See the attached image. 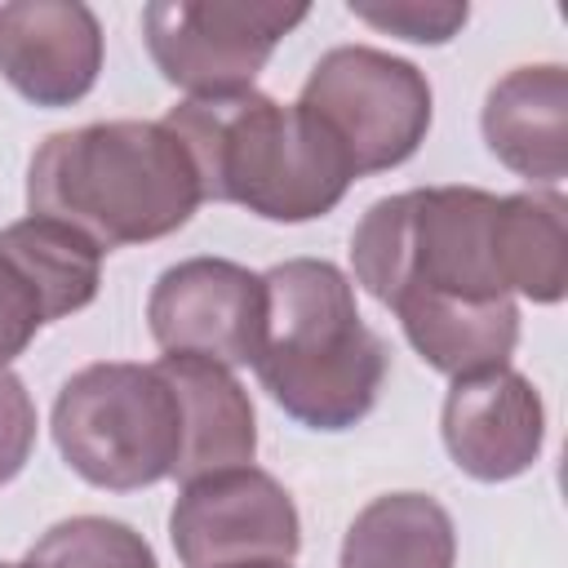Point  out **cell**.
I'll list each match as a JSON object with an SVG mask.
<instances>
[{"label":"cell","mask_w":568,"mask_h":568,"mask_svg":"<svg viewBox=\"0 0 568 568\" xmlns=\"http://www.w3.org/2000/svg\"><path fill=\"white\" fill-rule=\"evenodd\" d=\"M200 178L160 120H98L49 133L27 164V204L102 253L173 235L200 209Z\"/></svg>","instance_id":"6da1fadb"},{"label":"cell","mask_w":568,"mask_h":568,"mask_svg":"<svg viewBox=\"0 0 568 568\" xmlns=\"http://www.w3.org/2000/svg\"><path fill=\"white\" fill-rule=\"evenodd\" d=\"M186 151L200 195L240 204L266 222H311L342 204L355 182L342 146L293 102L257 89L182 98L160 120Z\"/></svg>","instance_id":"7a4b0ae2"},{"label":"cell","mask_w":568,"mask_h":568,"mask_svg":"<svg viewBox=\"0 0 568 568\" xmlns=\"http://www.w3.org/2000/svg\"><path fill=\"white\" fill-rule=\"evenodd\" d=\"M262 284L266 324L253 355L262 390L315 430L364 422L382 395L390 351L359 320L351 280L324 257H288Z\"/></svg>","instance_id":"3957f363"},{"label":"cell","mask_w":568,"mask_h":568,"mask_svg":"<svg viewBox=\"0 0 568 568\" xmlns=\"http://www.w3.org/2000/svg\"><path fill=\"white\" fill-rule=\"evenodd\" d=\"M493 213L497 195L479 186L386 195L351 235L355 280L390 311L413 297H510L493 253Z\"/></svg>","instance_id":"277c9868"},{"label":"cell","mask_w":568,"mask_h":568,"mask_svg":"<svg viewBox=\"0 0 568 568\" xmlns=\"http://www.w3.org/2000/svg\"><path fill=\"white\" fill-rule=\"evenodd\" d=\"M53 444L93 488H151L169 479L182 457L178 390L160 364H89L71 373L53 399Z\"/></svg>","instance_id":"5b68a950"},{"label":"cell","mask_w":568,"mask_h":568,"mask_svg":"<svg viewBox=\"0 0 568 568\" xmlns=\"http://www.w3.org/2000/svg\"><path fill=\"white\" fill-rule=\"evenodd\" d=\"M297 106L342 146L355 178L404 164L430 129L426 75L373 44L328 49L311 67Z\"/></svg>","instance_id":"8992f818"},{"label":"cell","mask_w":568,"mask_h":568,"mask_svg":"<svg viewBox=\"0 0 568 568\" xmlns=\"http://www.w3.org/2000/svg\"><path fill=\"white\" fill-rule=\"evenodd\" d=\"M306 13V4L271 0H155L142 9V36L169 84L186 98H222L253 89L275 44Z\"/></svg>","instance_id":"52a82bcc"},{"label":"cell","mask_w":568,"mask_h":568,"mask_svg":"<svg viewBox=\"0 0 568 568\" xmlns=\"http://www.w3.org/2000/svg\"><path fill=\"white\" fill-rule=\"evenodd\" d=\"M169 537L182 568H231V564H288L302 546L297 506L284 484L257 466H231L182 484Z\"/></svg>","instance_id":"ba28073f"},{"label":"cell","mask_w":568,"mask_h":568,"mask_svg":"<svg viewBox=\"0 0 568 568\" xmlns=\"http://www.w3.org/2000/svg\"><path fill=\"white\" fill-rule=\"evenodd\" d=\"M146 324L164 355H195L222 368L253 364L266 324V284L226 257H186L169 266L151 297Z\"/></svg>","instance_id":"9c48e42d"},{"label":"cell","mask_w":568,"mask_h":568,"mask_svg":"<svg viewBox=\"0 0 568 568\" xmlns=\"http://www.w3.org/2000/svg\"><path fill=\"white\" fill-rule=\"evenodd\" d=\"M444 448L470 479L497 484L524 475L546 439V408L537 386L515 368L453 377L439 413Z\"/></svg>","instance_id":"30bf717a"},{"label":"cell","mask_w":568,"mask_h":568,"mask_svg":"<svg viewBox=\"0 0 568 568\" xmlns=\"http://www.w3.org/2000/svg\"><path fill=\"white\" fill-rule=\"evenodd\" d=\"M102 71V27L80 0L0 4V75L36 106L80 102Z\"/></svg>","instance_id":"8fae6325"},{"label":"cell","mask_w":568,"mask_h":568,"mask_svg":"<svg viewBox=\"0 0 568 568\" xmlns=\"http://www.w3.org/2000/svg\"><path fill=\"white\" fill-rule=\"evenodd\" d=\"M488 151L519 178L559 186L568 173V75L559 62L506 71L479 115Z\"/></svg>","instance_id":"7c38bea8"},{"label":"cell","mask_w":568,"mask_h":568,"mask_svg":"<svg viewBox=\"0 0 568 568\" xmlns=\"http://www.w3.org/2000/svg\"><path fill=\"white\" fill-rule=\"evenodd\" d=\"M160 373L182 404V457L173 466V479L191 484L213 470L248 466L257 453V417L248 390L231 377V368L195 355H164Z\"/></svg>","instance_id":"4fadbf2b"},{"label":"cell","mask_w":568,"mask_h":568,"mask_svg":"<svg viewBox=\"0 0 568 568\" xmlns=\"http://www.w3.org/2000/svg\"><path fill=\"white\" fill-rule=\"evenodd\" d=\"M413 351L448 377H470L506 368L519 342V311L510 297L466 302V297H413L395 306Z\"/></svg>","instance_id":"5bb4252c"},{"label":"cell","mask_w":568,"mask_h":568,"mask_svg":"<svg viewBox=\"0 0 568 568\" xmlns=\"http://www.w3.org/2000/svg\"><path fill=\"white\" fill-rule=\"evenodd\" d=\"M493 253L506 293L528 302H559L568 288V209L559 191H519L497 195L493 213Z\"/></svg>","instance_id":"9a60e30c"},{"label":"cell","mask_w":568,"mask_h":568,"mask_svg":"<svg viewBox=\"0 0 568 568\" xmlns=\"http://www.w3.org/2000/svg\"><path fill=\"white\" fill-rule=\"evenodd\" d=\"M457 532L426 493L373 497L346 528L337 568H453Z\"/></svg>","instance_id":"2e32d148"},{"label":"cell","mask_w":568,"mask_h":568,"mask_svg":"<svg viewBox=\"0 0 568 568\" xmlns=\"http://www.w3.org/2000/svg\"><path fill=\"white\" fill-rule=\"evenodd\" d=\"M0 253L22 271V280L36 288L44 324L84 311L98 297L102 284V248L80 235L67 222L53 217H22L0 231Z\"/></svg>","instance_id":"e0dca14e"},{"label":"cell","mask_w":568,"mask_h":568,"mask_svg":"<svg viewBox=\"0 0 568 568\" xmlns=\"http://www.w3.org/2000/svg\"><path fill=\"white\" fill-rule=\"evenodd\" d=\"M18 568H160L142 532L106 515H75L53 524Z\"/></svg>","instance_id":"ac0fdd59"},{"label":"cell","mask_w":568,"mask_h":568,"mask_svg":"<svg viewBox=\"0 0 568 568\" xmlns=\"http://www.w3.org/2000/svg\"><path fill=\"white\" fill-rule=\"evenodd\" d=\"M346 9L359 22L390 31L399 40H413V44H444L470 18L466 4H444V0H351Z\"/></svg>","instance_id":"d6986e66"},{"label":"cell","mask_w":568,"mask_h":568,"mask_svg":"<svg viewBox=\"0 0 568 568\" xmlns=\"http://www.w3.org/2000/svg\"><path fill=\"white\" fill-rule=\"evenodd\" d=\"M40 328H44V311L36 288L0 253V368H9V359H18Z\"/></svg>","instance_id":"ffe728a7"},{"label":"cell","mask_w":568,"mask_h":568,"mask_svg":"<svg viewBox=\"0 0 568 568\" xmlns=\"http://www.w3.org/2000/svg\"><path fill=\"white\" fill-rule=\"evenodd\" d=\"M36 448V404L18 373L0 368V484H9Z\"/></svg>","instance_id":"44dd1931"},{"label":"cell","mask_w":568,"mask_h":568,"mask_svg":"<svg viewBox=\"0 0 568 568\" xmlns=\"http://www.w3.org/2000/svg\"><path fill=\"white\" fill-rule=\"evenodd\" d=\"M231 568H288V564H280V559H266V564H231Z\"/></svg>","instance_id":"7402d4cb"},{"label":"cell","mask_w":568,"mask_h":568,"mask_svg":"<svg viewBox=\"0 0 568 568\" xmlns=\"http://www.w3.org/2000/svg\"><path fill=\"white\" fill-rule=\"evenodd\" d=\"M0 568H13V564H0Z\"/></svg>","instance_id":"603a6c76"}]
</instances>
